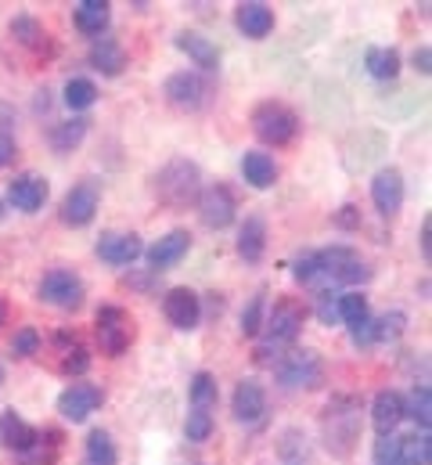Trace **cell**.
I'll return each instance as SVG.
<instances>
[{"label":"cell","instance_id":"obj_1","mask_svg":"<svg viewBox=\"0 0 432 465\" xmlns=\"http://www.w3.org/2000/svg\"><path fill=\"white\" fill-rule=\"evenodd\" d=\"M199 166L188 163V159H173L170 166L159 170L155 177V195L166 203V206H188L191 199H199Z\"/></svg>","mask_w":432,"mask_h":465},{"label":"cell","instance_id":"obj_2","mask_svg":"<svg viewBox=\"0 0 432 465\" xmlns=\"http://www.w3.org/2000/svg\"><path fill=\"white\" fill-rule=\"evenodd\" d=\"M252 130H256V137H260L263 144L281 148V144H292V141H296V134H299V116H296L289 105H281V102H263V105H256V113H252Z\"/></svg>","mask_w":432,"mask_h":465},{"label":"cell","instance_id":"obj_3","mask_svg":"<svg viewBox=\"0 0 432 465\" xmlns=\"http://www.w3.org/2000/svg\"><path fill=\"white\" fill-rule=\"evenodd\" d=\"M318 256V278L324 282H335V285H357V282H368L371 278V267L346 245H335V249H324L314 252Z\"/></svg>","mask_w":432,"mask_h":465},{"label":"cell","instance_id":"obj_4","mask_svg":"<svg viewBox=\"0 0 432 465\" xmlns=\"http://www.w3.org/2000/svg\"><path fill=\"white\" fill-rule=\"evenodd\" d=\"M36 292H40L44 303H51V307H58V311H76V307L83 303V296H87L83 278L73 274V271H65V267L47 271V274L40 278V289H36Z\"/></svg>","mask_w":432,"mask_h":465},{"label":"cell","instance_id":"obj_5","mask_svg":"<svg viewBox=\"0 0 432 465\" xmlns=\"http://www.w3.org/2000/svg\"><path fill=\"white\" fill-rule=\"evenodd\" d=\"M278 379L289 390H314L324 379V361L314 350H292L278 364Z\"/></svg>","mask_w":432,"mask_h":465},{"label":"cell","instance_id":"obj_6","mask_svg":"<svg viewBox=\"0 0 432 465\" xmlns=\"http://www.w3.org/2000/svg\"><path fill=\"white\" fill-rule=\"evenodd\" d=\"M98 203H102V188H98V181L87 177V181H80V184L69 188V195L62 203V221L73 224V228H83V224L94 221Z\"/></svg>","mask_w":432,"mask_h":465},{"label":"cell","instance_id":"obj_7","mask_svg":"<svg viewBox=\"0 0 432 465\" xmlns=\"http://www.w3.org/2000/svg\"><path fill=\"white\" fill-rule=\"evenodd\" d=\"M102 401H105V393H102L94 382H73V386L62 390L58 411H62V419H69V422H87V419L102 408Z\"/></svg>","mask_w":432,"mask_h":465},{"label":"cell","instance_id":"obj_8","mask_svg":"<svg viewBox=\"0 0 432 465\" xmlns=\"http://www.w3.org/2000/svg\"><path fill=\"white\" fill-rule=\"evenodd\" d=\"M130 340H133V325H130L126 311L123 307H102L98 311V343H102V350L119 357V353H126Z\"/></svg>","mask_w":432,"mask_h":465},{"label":"cell","instance_id":"obj_9","mask_svg":"<svg viewBox=\"0 0 432 465\" xmlns=\"http://www.w3.org/2000/svg\"><path fill=\"white\" fill-rule=\"evenodd\" d=\"M303 318H307V311H303L296 300H281V303L270 311V318H267L270 340L260 350H270V347L278 350V347H285V343H292V340L299 336V329H303Z\"/></svg>","mask_w":432,"mask_h":465},{"label":"cell","instance_id":"obj_10","mask_svg":"<svg viewBox=\"0 0 432 465\" xmlns=\"http://www.w3.org/2000/svg\"><path fill=\"white\" fill-rule=\"evenodd\" d=\"M162 311H166V322L181 332H191L202 322V300L191 289H170L162 296Z\"/></svg>","mask_w":432,"mask_h":465},{"label":"cell","instance_id":"obj_11","mask_svg":"<svg viewBox=\"0 0 432 465\" xmlns=\"http://www.w3.org/2000/svg\"><path fill=\"white\" fill-rule=\"evenodd\" d=\"M371 203L382 217H397L404 206V173L397 166H386L371 181Z\"/></svg>","mask_w":432,"mask_h":465},{"label":"cell","instance_id":"obj_12","mask_svg":"<svg viewBox=\"0 0 432 465\" xmlns=\"http://www.w3.org/2000/svg\"><path fill=\"white\" fill-rule=\"evenodd\" d=\"M166 98L177 109H202L206 98H210V84L199 73H173L166 80Z\"/></svg>","mask_w":432,"mask_h":465},{"label":"cell","instance_id":"obj_13","mask_svg":"<svg viewBox=\"0 0 432 465\" xmlns=\"http://www.w3.org/2000/svg\"><path fill=\"white\" fill-rule=\"evenodd\" d=\"M7 203L22 213H36L44 210L47 203V181L36 177V173H18L11 184H7Z\"/></svg>","mask_w":432,"mask_h":465},{"label":"cell","instance_id":"obj_14","mask_svg":"<svg viewBox=\"0 0 432 465\" xmlns=\"http://www.w3.org/2000/svg\"><path fill=\"white\" fill-rule=\"evenodd\" d=\"M231 404H234V419L245 422V426H256L267 415V393H263V386L256 379H241L234 386Z\"/></svg>","mask_w":432,"mask_h":465},{"label":"cell","instance_id":"obj_15","mask_svg":"<svg viewBox=\"0 0 432 465\" xmlns=\"http://www.w3.org/2000/svg\"><path fill=\"white\" fill-rule=\"evenodd\" d=\"M141 252H144V242H141V234L133 232H105L98 238V256L105 263H115V267L133 263Z\"/></svg>","mask_w":432,"mask_h":465},{"label":"cell","instance_id":"obj_16","mask_svg":"<svg viewBox=\"0 0 432 465\" xmlns=\"http://www.w3.org/2000/svg\"><path fill=\"white\" fill-rule=\"evenodd\" d=\"M234 195L223 188V184H213V188H206L202 195H199V213H202V224L206 228H227L231 221H234Z\"/></svg>","mask_w":432,"mask_h":465},{"label":"cell","instance_id":"obj_17","mask_svg":"<svg viewBox=\"0 0 432 465\" xmlns=\"http://www.w3.org/2000/svg\"><path fill=\"white\" fill-rule=\"evenodd\" d=\"M188 249H191V234L170 232L166 238H159V242L148 249V263H152V271L159 274V271H166V267L181 263V260L188 256Z\"/></svg>","mask_w":432,"mask_h":465},{"label":"cell","instance_id":"obj_18","mask_svg":"<svg viewBox=\"0 0 432 465\" xmlns=\"http://www.w3.org/2000/svg\"><path fill=\"white\" fill-rule=\"evenodd\" d=\"M234 22H238V29H241L249 40H263V36L274 29V11H270L263 0H245V4H238Z\"/></svg>","mask_w":432,"mask_h":465},{"label":"cell","instance_id":"obj_19","mask_svg":"<svg viewBox=\"0 0 432 465\" xmlns=\"http://www.w3.org/2000/svg\"><path fill=\"white\" fill-rule=\"evenodd\" d=\"M400 419H404V397H400L397 390L375 393V401H371V426H375L382 437H389V433L400 426Z\"/></svg>","mask_w":432,"mask_h":465},{"label":"cell","instance_id":"obj_20","mask_svg":"<svg viewBox=\"0 0 432 465\" xmlns=\"http://www.w3.org/2000/svg\"><path fill=\"white\" fill-rule=\"evenodd\" d=\"M36 433L40 430H33L25 419H18L15 411H4L0 415V448L4 451H15V455H22L33 440H36Z\"/></svg>","mask_w":432,"mask_h":465},{"label":"cell","instance_id":"obj_21","mask_svg":"<svg viewBox=\"0 0 432 465\" xmlns=\"http://www.w3.org/2000/svg\"><path fill=\"white\" fill-rule=\"evenodd\" d=\"M177 47L195 62V65H202V69H220V51H216V44H210L202 33H177Z\"/></svg>","mask_w":432,"mask_h":465},{"label":"cell","instance_id":"obj_22","mask_svg":"<svg viewBox=\"0 0 432 465\" xmlns=\"http://www.w3.org/2000/svg\"><path fill=\"white\" fill-rule=\"evenodd\" d=\"M241 177L252 184V188H270L278 181V163L267 155V152H245L241 159Z\"/></svg>","mask_w":432,"mask_h":465},{"label":"cell","instance_id":"obj_23","mask_svg":"<svg viewBox=\"0 0 432 465\" xmlns=\"http://www.w3.org/2000/svg\"><path fill=\"white\" fill-rule=\"evenodd\" d=\"M11 36H15L25 51H33V54H47V51H51L47 29H44L36 18H29V15H22V18H15V22H11Z\"/></svg>","mask_w":432,"mask_h":465},{"label":"cell","instance_id":"obj_24","mask_svg":"<svg viewBox=\"0 0 432 465\" xmlns=\"http://www.w3.org/2000/svg\"><path fill=\"white\" fill-rule=\"evenodd\" d=\"M108 0H80L76 4V29L87 33V36H102L108 29Z\"/></svg>","mask_w":432,"mask_h":465},{"label":"cell","instance_id":"obj_25","mask_svg":"<svg viewBox=\"0 0 432 465\" xmlns=\"http://www.w3.org/2000/svg\"><path fill=\"white\" fill-rule=\"evenodd\" d=\"M91 65L98 73H105V76H119L123 65H126V54H123V47L112 36H98L94 47H91Z\"/></svg>","mask_w":432,"mask_h":465},{"label":"cell","instance_id":"obj_26","mask_svg":"<svg viewBox=\"0 0 432 465\" xmlns=\"http://www.w3.org/2000/svg\"><path fill=\"white\" fill-rule=\"evenodd\" d=\"M263 245H267V224H263L260 217H249V221L241 224V234H238V252H241L249 263H256V260L263 256Z\"/></svg>","mask_w":432,"mask_h":465},{"label":"cell","instance_id":"obj_27","mask_svg":"<svg viewBox=\"0 0 432 465\" xmlns=\"http://www.w3.org/2000/svg\"><path fill=\"white\" fill-rule=\"evenodd\" d=\"M54 347H58V368L65 371V375H83L87 371V364H91V357H87V350L76 343V336H54Z\"/></svg>","mask_w":432,"mask_h":465},{"label":"cell","instance_id":"obj_28","mask_svg":"<svg viewBox=\"0 0 432 465\" xmlns=\"http://www.w3.org/2000/svg\"><path fill=\"white\" fill-rule=\"evenodd\" d=\"M364 65L375 80H393L400 73V54H397V47H371L364 54Z\"/></svg>","mask_w":432,"mask_h":465},{"label":"cell","instance_id":"obj_29","mask_svg":"<svg viewBox=\"0 0 432 465\" xmlns=\"http://www.w3.org/2000/svg\"><path fill=\"white\" fill-rule=\"evenodd\" d=\"M335 314L349 325V329H357V325H364L371 314H368V300L360 296V292H342L339 300H335Z\"/></svg>","mask_w":432,"mask_h":465},{"label":"cell","instance_id":"obj_30","mask_svg":"<svg viewBox=\"0 0 432 465\" xmlns=\"http://www.w3.org/2000/svg\"><path fill=\"white\" fill-rule=\"evenodd\" d=\"M404 415H411V419H415V422L422 426V433H429V422H432V393H429V386H426V382L411 390V397L404 401Z\"/></svg>","mask_w":432,"mask_h":465},{"label":"cell","instance_id":"obj_31","mask_svg":"<svg viewBox=\"0 0 432 465\" xmlns=\"http://www.w3.org/2000/svg\"><path fill=\"white\" fill-rule=\"evenodd\" d=\"M94 102H98V87H94L91 80L76 76V80H69V84H65V105H69L73 113H80V109H91Z\"/></svg>","mask_w":432,"mask_h":465},{"label":"cell","instance_id":"obj_32","mask_svg":"<svg viewBox=\"0 0 432 465\" xmlns=\"http://www.w3.org/2000/svg\"><path fill=\"white\" fill-rule=\"evenodd\" d=\"M400 459L404 465H429L432 462V440L429 433H415V437H400Z\"/></svg>","mask_w":432,"mask_h":465},{"label":"cell","instance_id":"obj_33","mask_svg":"<svg viewBox=\"0 0 432 465\" xmlns=\"http://www.w3.org/2000/svg\"><path fill=\"white\" fill-rule=\"evenodd\" d=\"M83 134H87V119H69V123H58L51 130V144L58 152H69V148H76L83 141Z\"/></svg>","mask_w":432,"mask_h":465},{"label":"cell","instance_id":"obj_34","mask_svg":"<svg viewBox=\"0 0 432 465\" xmlns=\"http://www.w3.org/2000/svg\"><path fill=\"white\" fill-rule=\"evenodd\" d=\"M191 408L195 411H213L216 408V379L210 371H199L191 379Z\"/></svg>","mask_w":432,"mask_h":465},{"label":"cell","instance_id":"obj_35","mask_svg":"<svg viewBox=\"0 0 432 465\" xmlns=\"http://www.w3.org/2000/svg\"><path fill=\"white\" fill-rule=\"evenodd\" d=\"M87 465H115V444L105 430H94L87 437Z\"/></svg>","mask_w":432,"mask_h":465},{"label":"cell","instance_id":"obj_36","mask_svg":"<svg viewBox=\"0 0 432 465\" xmlns=\"http://www.w3.org/2000/svg\"><path fill=\"white\" fill-rule=\"evenodd\" d=\"M263 307H267V292L260 289V292L245 303V311H241V332H245V336H256V332H260V325H263Z\"/></svg>","mask_w":432,"mask_h":465},{"label":"cell","instance_id":"obj_37","mask_svg":"<svg viewBox=\"0 0 432 465\" xmlns=\"http://www.w3.org/2000/svg\"><path fill=\"white\" fill-rule=\"evenodd\" d=\"M375 465H404L400 459V437H382L378 444H375Z\"/></svg>","mask_w":432,"mask_h":465},{"label":"cell","instance_id":"obj_38","mask_svg":"<svg viewBox=\"0 0 432 465\" xmlns=\"http://www.w3.org/2000/svg\"><path fill=\"white\" fill-rule=\"evenodd\" d=\"M404 314L400 311H393V314H382L378 322H375V340H397L400 332H404Z\"/></svg>","mask_w":432,"mask_h":465},{"label":"cell","instance_id":"obj_39","mask_svg":"<svg viewBox=\"0 0 432 465\" xmlns=\"http://www.w3.org/2000/svg\"><path fill=\"white\" fill-rule=\"evenodd\" d=\"M40 350V332L36 329H18L15 340H11V353L15 357H33Z\"/></svg>","mask_w":432,"mask_h":465},{"label":"cell","instance_id":"obj_40","mask_svg":"<svg viewBox=\"0 0 432 465\" xmlns=\"http://www.w3.org/2000/svg\"><path fill=\"white\" fill-rule=\"evenodd\" d=\"M292 274H296L299 282H318V256H314V252L299 256V260H296V267H292Z\"/></svg>","mask_w":432,"mask_h":465},{"label":"cell","instance_id":"obj_41","mask_svg":"<svg viewBox=\"0 0 432 465\" xmlns=\"http://www.w3.org/2000/svg\"><path fill=\"white\" fill-rule=\"evenodd\" d=\"M415 69H418L422 76H429L432 73V51L429 47H418V51H415Z\"/></svg>","mask_w":432,"mask_h":465},{"label":"cell","instance_id":"obj_42","mask_svg":"<svg viewBox=\"0 0 432 465\" xmlns=\"http://www.w3.org/2000/svg\"><path fill=\"white\" fill-rule=\"evenodd\" d=\"M15 159V141L7 134H0V166H7Z\"/></svg>","mask_w":432,"mask_h":465},{"label":"cell","instance_id":"obj_43","mask_svg":"<svg viewBox=\"0 0 432 465\" xmlns=\"http://www.w3.org/2000/svg\"><path fill=\"white\" fill-rule=\"evenodd\" d=\"M422 256L429 260L432 256V221L426 217V224H422Z\"/></svg>","mask_w":432,"mask_h":465},{"label":"cell","instance_id":"obj_44","mask_svg":"<svg viewBox=\"0 0 432 465\" xmlns=\"http://www.w3.org/2000/svg\"><path fill=\"white\" fill-rule=\"evenodd\" d=\"M339 224H342V228H357V206H342Z\"/></svg>","mask_w":432,"mask_h":465},{"label":"cell","instance_id":"obj_45","mask_svg":"<svg viewBox=\"0 0 432 465\" xmlns=\"http://www.w3.org/2000/svg\"><path fill=\"white\" fill-rule=\"evenodd\" d=\"M7 322V303H4V296H0V325Z\"/></svg>","mask_w":432,"mask_h":465},{"label":"cell","instance_id":"obj_46","mask_svg":"<svg viewBox=\"0 0 432 465\" xmlns=\"http://www.w3.org/2000/svg\"><path fill=\"white\" fill-rule=\"evenodd\" d=\"M0 382H4V364H0Z\"/></svg>","mask_w":432,"mask_h":465},{"label":"cell","instance_id":"obj_47","mask_svg":"<svg viewBox=\"0 0 432 465\" xmlns=\"http://www.w3.org/2000/svg\"><path fill=\"white\" fill-rule=\"evenodd\" d=\"M0 217H4V206H0Z\"/></svg>","mask_w":432,"mask_h":465}]
</instances>
